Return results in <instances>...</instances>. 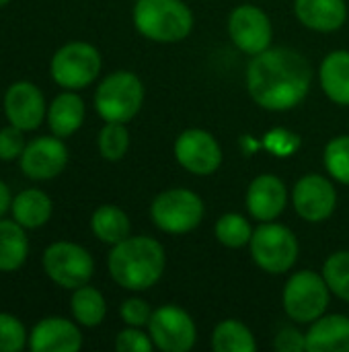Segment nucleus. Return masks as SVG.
Instances as JSON below:
<instances>
[{"instance_id":"obj_36","label":"nucleus","mask_w":349,"mask_h":352,"mask_svg":"<svg viewBox=\"0 0 349 352\" xmlns=\"http://www.w3.org/2000/svg\"><path fill=\"white\" fill-rule=\"evenodd\" d=\"M10 204H12V200H10V190H8V186L0 179V217L10 208Z\"/></svg>"},{"instance_id":"obj_27","label":"nucleus","mask_w":349,"mask_h":352,"mask_svg":"<svg viewBox=\"0 0 349 352\" xmlns=\"http://www.w3.org/2000/svg\"><path fill=\"white\" fill-rule=\"evenodd\" d=\"M214 233H216V239L224 248L241 250V248H245V245L251 243L253 227H251V223L243 214H239V212H226V214H222L216 221Z\"/></svg>"},{"instance_id":"obj_25","label":"nucleus","mask_w":349,"mask_h":352,"mask_svg":"<svg viewBox=\"0 0 349 352\" xmlns=\"http://www.w3.org/2000/svg\"><path fill=\"white\" fill-rule=\"evenodd\" d=\"M70 309H72L74 320L84 328H97L107 316L105 297L101 295V291H97L95 287H88V285L74 289Z\"/></svg>"},{"instance_id":"obj_5","label":"nucleus","mask_w":349,"mask_h":352,"mask_svg":"<svg viewBox=\"0 0 349 352\" xmlns=\"http://www.w3.org/2000/svg\"><path fill=\"white\" fill-rule=\"evenodd\" d=\"M251 258L267 274H284L294 268L300 243L292 229L280 223H261L251 237Z\"/></svg>"},{"instance_id":"obj_28","label":"nucleus","mask_w":349,"mask_h":352,"mask_svg":"<svg viewBox=\"0 0 349 352\" xmlns=\"http://www.w3.org/2000/svg\"><path fill=\"white\" fill-rule=\"evenodd\" d=\"M323 278L329 291L349 303V252H335L323 264Z\"/></svg>"},{"instance_id":"obj_33","label":"nucleus","mask_w":349,"mask_h":352,"mask_svg":"<svg viewBox=\"0 0 349 352\" xmlns=\"http://www.w3.org/2000/svg\"><path fill=\"white\" fill-rule=\"evenodd\" d=\"M27 142L23 136V130L16 126H6L0 130V161H14L21 159Z\"/></svg>"},{"instance_id":"obj_32","label":"nucleus","mask_w":349,"mask_h":352,"mask_svg":"<svg viewBox=\"0 0 349 352\" xmlns=\"http://www.w3.org/2000/svg\"><path fill=\"white\" fill-rule=\"evenodd\" d=\"M115 349L119 352H150L154 349V342L150 334H144L140 328L128 326L125 330L117 334Z\"/></svg>"},{"instance_id":"obj_29","label":"nucleus","mask_w":349,"mask_h":352,"mask_svg":"<svg viewBox=\"0 0 349 352\" xmlns=\"http://www.w3.org/2000/svg\"><path fill=\"white\" fill-rule=\"evenodd\" d=\"M130 148V132L121 122H107L99 132V153L107 161H119Z\"/></svg>"},{"instance_id":"obj_12","label":"nucleus","mask_w":349,"mask_h":352,"mask_svg":"<svg viewBox=\"0 0 349 352\" xmlns=\"http://www.w3.org/2000/svg\"><path fill=\"white\" fill-rule=\"evenodd\" d=\"M228 35L241 52L257 56L272 45L274 29L265 10L255 4H241L228 16Z\"/></svg>"},{"instance_id":"obj_31","label":"nucleus","mask_w":349,"mask_h":352,"mask_svg":"<svg viewBox=\"0 0 349 352\" xmlns=\"http://www.w3.org/2000/svg\"><path fill=\"white\" fill-rule=\"evenodd\" d=\"M27 344V332L21 320L0 314V352H21Z\"/></svg>"},{"instance_id":"obj_6","label":"nucleus","mask_w":349,"mask_h":352,"mask_svg":"<svg viewBox=\"0 0 349 352\" xmlns=\"http://www.w3.org/2000/svg\"><path fill=\"white\" fill-rule=\"evenodd\" d=\"M329 295L331 291L323 274H317L313 270L294 272L284 287V311L296 324H313L315 320L325 316L329 307Z\"/></svg>"},{"instance_id":"obj_22","label":"nucleus","mask_w":349,"mask_h":352,"mask_svg":"<svg viewBox=\"0 0 349 352\" xmlns=\"http://www.w3.org/2000/svg\"><path fill=\"white\" fill-rule=\"evenodd\" d=\"M10 210H12V219L25 229H39L49 221L53 206L45 192L31 188L14 196Z\"/></svg>"},{"instance_id":"obj_1","label":"nucleus","mask_w":349,"mask_h":352,"mask_svg":"<svg viewBox=\"0 0 349 352\" xmlns=\"http://www.w3.org/2000/svg\"><path fill=\"white\" fill-rule=\"evenodd\" d=\"M311 85V62L294 47H267L247 66L249 95L267 111L294 109L304 101Z\"/></svg>"},{"instance_id":"obj_10","label":"nucleus","mask_w":349,"mask_h":352,"mask_svg":"<svg viewBox=\"0 0 349 352\" xmlns=\"http://www.w3.org/2000/svg\"><path fill=\"white\" fill-rule=\"evenodd\" d=\"M148 334L154 349L163 352H189L197 340L195 322L177 305H163L154 309L148 322Z\"/></svg>"},{"instance_id":"obj_20","label":"nucleus","mask_w":349,"mask_h":352,"mask_svg":"<svg viewBox=\"0 0 349 352\" xmlns=\"http://www.w3.org/2000/svg\"><path fill=\"white\" fill-rule=\"evenodd\" d=\"M323 93L337 105H349V52L335 50L327 54L319 68Z\"/></svg>"},{"instance_id":"obj_24","label":"nucleus","mask_w":349,"mask_h":352,"mask_svg":"<svg viewBox=\"0 0 349 352\" xmlns=\"http://www.w3.org/2000/svg\"><path fill=\"white\" fill-rule=\"evenodd\" d=\"M29 254L25 227L16 221H0V272L19 270Z\"/></svg>"},{"instance_id":"obj_2","label":"nucleus","mask_w":349,"mask_h":352,"mask_svg":"<svg viewBox=\"0 0 349 352\" xmlns=\"http://www.w3.org/2000/svg\"><path fill=\"white\" fill-rule=\"evenodd\" d=\"M107 266L119 287L128 291H148L163 278L167 254L163 243L152 237H128L113 245Z\"/></svg>"},{"instance_id":"obj_19","label":"nucleus","mask_w":349,"mask_h":352,"mask_svg":"<svg viewBox=\"0 0 349 352\" xmlns=\"http://www.w3.org/2000/svg\"><path fill=\"white\" fill-rule=\"evenodd\" d=\"M306 352H349V318L321 316L306 332Z\"/></svg>"},{"instance_id":"obj_35","label":"nucleus","mask_w":349,"mask_h":352,"mask_svg":"<svg viewBox=\"0 0 349 352\" xmlns=\"http://www.w3.org/2000/svg\"><path fill=\"white\" fill-rule=\"evenodd\" d=\"M274 349L278 352H302L306 351V334L296 328H282L274 340Z\"/></svg>"},{"instance_id":"obj_23","label":"nucleus","mask_w":349,"mask_h":352,"mask_svg":"<svg viewBox=\"0 0 349 352\" xmlns=\"http://www.w3.org/2000/svg\"><path fill=\"white\" fill-rule=\"evenodd\" d=\"M91 229L99 241L109 243V245H117L119 241L130 237L132 225H130L128 214L119 206L103 204L93 212Z\"/></svg>"},{"instance_id":"obj_21","label":"nucleus","mask_w":349,"mask_h":352,"mask_svg":"<svg viewBox=\"0 0 349 352\" xmlns=\"http://www.w3.org/2000/svg\"><path fill=\"white\" fill-rule=\"evenodd\" d=\"M82 122H84V101L80 99V95H76L74 91H66L51 101L47 109V124L56 136L60 138L72 136L82 126Z\"/></svg>"},{"instance_id":"obj_13","label":"nucleus","mask_w":349,"mask_h":352,"mask_svg":"<svg viewBox=\"0 0 349 352\" xmlns=\"http://www.w3.org/2000/svg\"><path fill=\"white\" fill-rule=\"evenodd\" d=\"M292 204L300 219L306 223L327 221L337 206V192L331 179L319 173L300 177L292 190Z\"/></svg>"},{"instance_id":"obj_17","label":"nucleus","mask_w":349,"mask_h":352,"mask_svg":"<svg viewBox=\"0 0 349 352\" xmlns=\"http://www.w3.org/2000/svg\"><path fill=\"white\" fill-rule=\"evenodd\" d=\"M82 346V334L70 320L45 318L41 320L29 338L33 352H76Z\"/></svg>"},{"instance_id":"obj_4","label":"nucleus","mask_w":349,"mask_h":352,"mask_svg":"<svg viewBox=\"0 0 349 352\" xmlns=\"http://www.w3.org/2000/svg\"><path fill=\"white\" fill-rule=\"evenodd\" d=\"M144 103V85L130 70L111 72L95 91V109L105 122H130Z\"/></svg>"},{"instance_id":"obj_15","label":"nucleus","mask_w":349,"mask_h":352,"mask_svg":"<svg viewBox=\"0 0 349 352\" xmlns=\"http://www.w3.org/2000/svg\"><path fill=\"white\" fill-rule=\"evenodd\" d=\"M4 113L6 120L23 132L37 130L47 113L45 97L33 82L19 80L10 85L4 95Z\"/></svg>"},{"instance_id":"obj_30","label":"nucleus","mask_w":349,"mask_h":352,"mask_svg":"<svg viewBox=\"0 0 349 352\" xmlns=\"http://www.w3.org/2000/svg\"><path fill=\"white\" fill-rule=\"evenodd\" d=\"M323 163L327 173L335 182L349 186V136H337L331 142H327Z\"/></svg>"},{"instance_id":"obj_26","label":"nucleus","mask_w":349,"mask_h":352,"mask_svg":"<svg viewBox=\"0 0 349 352\" xmlns=\"http://www.w3.org/2000/svg\"><path fill=\"white\" fill-rule=\"evenodd\" d=\"M212 349L216 352H255L253 332L239 320H224L212 332Z\"/></svg>"},{"instance_id":"obj_9","label":"nucleus","mask_w":349,"mask_h":352,"mask_svg":"<svg viewBox=\"0 0 349 352\" xmlns=\"http://www.w3.org/2000/svg\"><path fill=\"white\" fill-rule=\"evenodd\" d=\"M43 270L56 285L74 291L88 285L95 274V262L82 245L56 241L43 252Z\"/></svg>"},{"instance_id":"obj_34","label":"nucleus","mask_w":349,"mask_h":352,"mask_svg":"<svg viewBox=\"0 0 349 352\" xmlns=\"http://www.w3.org/2000/svg\"><path fill=\"white\" fill-rule=\"evenodd\" d=\"M121 320L128 324V326H134V328H144L148 326L150 318H152V309L150 305L144 301V299H138V297H132V299H125L121 309Z\"/></svg>"},{"instance_id":"obj_11","label":"nucleus","mask_w":349,"mask_h":352,"mask_svg":"<svg viewBox=\"0 0 349 352\" xmlns=\"http://www.w3.org/2000/svg\"><path fill=\"white\" fill-rule=\"evenodd\" d=\"M177 163L193 175H212L222 165V148L212 132L202 128L183 130L175 140Z\"/></svg>"},{"instance_id":"obj_3","label":"nucleus","mask_w":349,"mask_h":352,"mask_svg":"<svg viewBox=\"0 0 349 352\" xmlns=\"http://www.w3.org/2000/svg\"><path fill=\"white\" fill-rule=\"evenodd\" d=\"M134 25L150 41L179 43L193 29V12L183 0H136Z\"/></svg>"},{"instance_id":"obj_8","label":"nucleus","mask_w":349,"mask_h":352,"mask_svg":"<svg viewBox=\"0 0 349 352\" xmlns=\"http://www.w3.org/2000/svg\"><path fill=\"white\" fill-rule=\"evenodd\" d=\"M101 54L86 41H70L62 45L49 64L56 85L68 91L88 87L101 72Z\"/></svg>"},{"instance_id":"obj_7","label":"nucleus","mask_w":349,"mask_h":352,"mask_svg":"<svg viewBox=\"0 0 349 352\" xmlns=\"http://www.w3.org/2000/svg\"><path fill=\"white\" fill-rule=\"evenodd\" d=\"M204 200L187 188L160 192L150 206V217L163 233L183 235L200 227L204 219Z\"/></svg>"},{"instance_id":"obj_37","label":"nucleus","mask_w":349,"mask_h":352,"mask_svg":"<svg viewBox=\"0 0 349 352\" xmlns=\"http://www.w3.org/2000/svg\"><path fill=\"white\" fill-rule=\"evenodd\" d=\"M8 2H10V0H0V6H6Z\"/></svg>"},{"instance_id":"obj_14","label":"nucleus","mask_w":349,"mask_h":352,"mask_svg":"<svg viewBox=\"0 0 349 352\" xmlns=\"http://www.w3.org/2000/svg\"><path fill=\"white\" fill-rule=\"evenodd\" d=\"M21 171L35 182L58 177L68 163V148L60 136H39L27 142L21 155Z\"/></svg>"},{"instance_id":"obj_18","label":"nucleus","mask_w":349,"mask_h":352,"mask_svg":"<svg viewBox=\"0 0 349 352\" xmlns=\"http://www.w3.org/2000/svg\"><path fill=\"white\" fill-rule=\"evenodd\" d=\"M298 21L319 33H331L348 21L346 0H294Z\"/></svg>"},{"instance_id":"obj_16","label":"nucleus","mask_w":349,"mask_h":352,"mask_svg":"<svg viewBox=\"0 0 349 352\" xmlns=\"http://www.w3.org/2000/svg\"><path fill=\"white\" fill-rule=\"evenodd\" d=\"M247 210L255 221H276L288 204L286 184L272 173L257 175L247 190Z\"/></svg>"}]
</instances>
